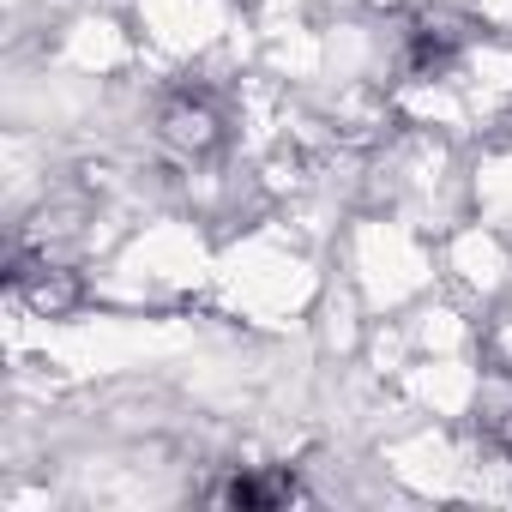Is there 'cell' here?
Segmentation results:
<instances>
[{"label":"cell","instance_id":"cell-1","mask_svg":"<svg viewBox=\"0 0 512 512\" xmlns=\"http://www.w3.org/2000/svg\"><path fill=\"white\" fill-rule=\"evenodd\" d=\"M163 139H169L175 151H187V157L211 151V145H217V109H211V103H193V97H175V103L163 109Z\"/></svg>","mask_w":512,"mask_h":512},{"label":"cell","instance_id":"cell-2","mask_svg":"<svg viewBox=\"0 0 512 512\" xmlns=\"http://www.w3.org/2000/svg\"><path fill=\"white\" fill-rule=\"evenodd\" d=\"M296 494L302 488L290 476H235V482L217 488V500H229V506H278V500H296Z\"/></svg>","mask_w":512,"mask_h":512}]
</instances>
